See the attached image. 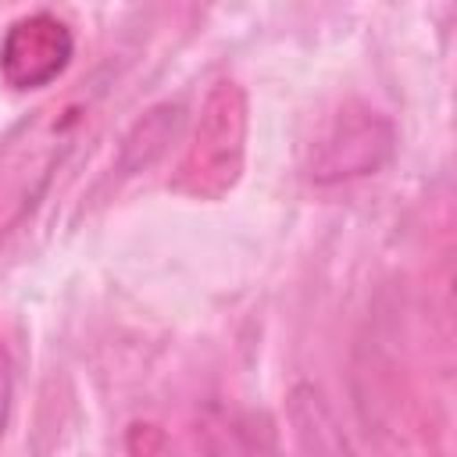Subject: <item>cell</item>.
<instances>
[{
    "label": "cell",
    "mask_w": 457,
    "mask_h": 457,
    "mask_svg": "<svg viewBox=\"0 0 457 457\" xmlns=\"http://www.w3.org/2000/svg\"><path fill=\"white\" fill-rule=\"evenodd\" d=\"M86 111L89 107L79 96L50 100L0 136V236L14 232L39 207L86 121Z\"/></svg>",
    "instance_id": "1"
},
{
    "label": "cell",
    "mask_w": 457,
    "mask_h": 457,
    "mask_svg": "<svg viewBox=\"0 0 457 457\" xmlns=\"http://www.w3.org/2000/svg\"><path fill=\"white\" fill-rule=\"evenodd\" d=\"M7 407H11V357L0 346V432L7 425Z\"/></svg>",
    "instance_id": "6"
},
{
    "label": "cell",
    "mask_w": 457,
    "mask_h": 457,
    "mask_svg": "<svg viewBox=\"0 0 457 457\" xmlns=\"http://www.w3.org/2000/svg\"><path fill=\"white\" fill-rule=\"evenodd\" d=\"M246 125L250 107L243 86L236 79H218L200 104V118L175 168L171 189L193 200H221L243 175Z\"/></svg>",
    "instance_id": "2"
},
{
    "label": "cell",
    "mask_w": 457,
    "mask_h": 457,
    "mask_svg": "<svg viewBox=\"0 0 457 457\" xmlns=\"http://www.w3.org/2000/svg\"><path fill=\"white\" fill-rule=\"evenodd\" d=\"M393 125L386 114L361 100H346L311 146L307 175L318 186L375 175L393 157Z\"/></svg>",
    "instance_id": "3"
},
{
    "label": "cell",
    "mask_w": 457,
    "mask_h": 457,
    "mask_svg": "<svg viewBox=\"0 0 457 457\" xmlns=\"http://www.w3.org/2000/svg\"><path fill=\"white\" fill-rule=\"evenodd\" d=\"M71 54H75V36L68 21H61L50 11H32L11 21V29L4 32L0 75L11 89L50 86L57 75H64Z\"/></svg>",
    "instance_id": "4"
},
{
    "label": "cell",
    "mask_w": 457,
    "mask_h": 457,
    "mask_svg": "<svg viewBox=\"0 0 457 457\" xmlns=\"http://www.w3.org/2000/svg\"><path fill=\"white\" fill-rule=\"evenodd\" d=\"M179 121H182V107L179 104H161V107L146 111V118L136 121V129L121 143V157H118L121 171L146 168L154 157H161L168 139L179 132Z\"/></svg>",
    "instance_id": "5"
}]
</instances>
